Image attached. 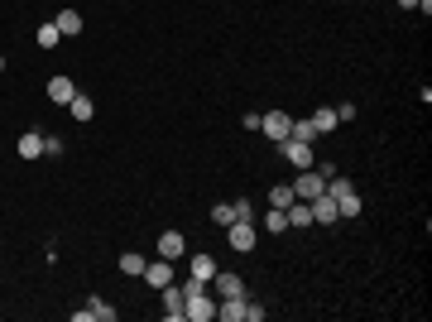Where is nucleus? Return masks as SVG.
Segmentation results:
<instances>
[{
  "instance_id": "obj_1",
  "label": "nucleus",
  "mask_w": 432,
  "mask_h": 322,
  "mask_svg": "<svg viewBox=\"0 0 432 322\" xmlns=\"http://www.w3.org/2000/svg\"><path fill=\"white\" fill-rule=\"evenodd\" d=\"M293 188V197H303V202H312L317 192H326V178L317 173V168H298V178L288 183Z\"/></svg>"
},
{
  "instance_id": "obj_2",
  "label": "nucleus",
  "mask_w": 432,
  "mask_h": 322,
  "mask_svg": "<svg viewBox=\"0 0 432 322\" xmlns=\"http://www.w3.org/2000/svg\"><path fill=\"white\" fill-rule=\"evenodd\" d=\"M260 130L269 135L274 144H284V140L293 135V116H284V111H269V116H260Z\"/></svg>"
},
{
  "instance_id": "obj_3",
  "label": "nucleus",
  "mask_w": 432,
  "mask_h": 322,
  "mask_svg": "<svg viewBox=\"0 0 432 322\" xmlns=\"http://www.w3.org/2000/svg\"><path fill=\"white\" fill-rule=\"evenodd\" d=\"M183 318H192V322H212V318H216V298H207L202 289H197V294H188V303H183Z\"/></svg>"
},
{
  "instance_id": "obj_4",
  "label": "nucleus",
  "mask_w": 432,
  "mask_h": 322,
  "mask_svg": "<svg viewBox=\"0 0 432 322\" xmlns=\"http://www.w3.org/2000/svg\"><path fill=\"white\" fill-rule=\"evenodd\" d=\"M159 294H163V318H168V322H188V318H183V303H188V289H178V284H163Z\"/></svg>"
},
{
  "instance_id": "obj_5",
  "label": "nucleus",
  "mask_w": 432,
  "mask_h": 322,
  "mask_svg": "<svg viewBox=\"0 0 432 322\" xmlns=\"http://www.w3.org/2000/svg\"><path fill=\"white\" fill-rule=\"evenodd\" d=\"M307 207H312V221H317V226H331V221H341V212H336V197H331V192H317Z\"/></svg>"
},
{
  "instance_id": "obj_6",
  "label": "nucleus",
  "mask_w": 432,
  "mask_h": 322,
  "mask_svg": "<svg viewBox=\"0 0 432 322\" xmlns=\"http://www.w3.org/2000/svg\"><path fill=\"white\" fill-rule=\"evenodd\" d=\"M212 289H216V298H245L241 274H226V269H216V274H212Z\"/></svg>"
},
{
  "instance_id": "obj_7",
  "label": "nucleus",
  "mask_w": 432,
  "mask_h": 322,
  "mask_svg": "<svg viewBox=\"0 0 432 322\" xmlns=\"http://www.w3.org/2000/svg\"><path fill=\"white\" fill-rule=\"evenodd\" d=\"M139 279H144V284H149V289H163V284H173V260H154V265H144V274H139Z\"/></svg>"
},
{
  "instance_id": "obj_8",
  "label": "nucleus",
  "mask_w": 432,
  "mask_h": 322,
  "mask_svg": "<svg viewBox=\"0 0 432 322\" xmlns=\"http://www.w3.org/2000/svg\"><path fill=\"white\" fill-rule=\"evenodd\" d=\"M226 236H231V250H255V221H231V231H226Z\"/></svg>"
},
{
  "instance_id": "obj_9",
  "label": "nucleus",
  "mask_w": 432,
  "mask_h": 322,
  "mask_svg": "<svg viewBox=\"0 0 432 322\" xmlns=\"http://www.w3.org/2000/svg\"><path fill=\"white\" fill-rule=\"evenodd\" d=\"M284 159L293 163V168H312V149H307V140H284Z\"/></svg>"
},
{
  "instance_id": "obj_10",
  "label": "nucleus",
  "mask_w": 432,
  "mask_h": 322,
  "mask_svg": "<svg viewBox=\"0 0 432 322\" xmlns=\"http://www.w3.org/2000/svg\"><path fill=\"white\" fill-rule=\"evenodd\" d=\"M15 154H20V159H39V154H44V135L25 130V135H20V144H15Z\"/></svg>"
},
{
  "instance_id": "obj_11",
  "label": "nucleus",
  "mask_w": 432,
  "mask_h": 322,
  "mask_svg": "<svg viewBox=\"0 0 432 322\" xmlns=\"http://www.w3.org/2000/svg\"><path fill=\"white\" fill-rule=\"evenodd\" d=\"M72 97H77V87H72V78H53V82H49V101H53V106H68Z\"/></svg>"
},
{
  "instance_id": "obj_12",
  "label": "nucleus",
  "mask_w": 432,
  "mask_h": 322,
  "mask_svg": "<svg viewBox=\"0 0 432 322\" xmlns=\"http://www.w3.org/2000/svg\"><path fill=\"white\" fill-rule=\"evenodd\" d=\"M183 250H188L183 231H163V236H159V255H163V260H178Z\"/></svg>"
},
{
  "instance_id": "obj_13",
  "label": "nucleus",
  "mask_w": 432,
  "mask_h": 322,
  "mask_svg": "<svg viewBox=\"0 0 432 322\" xmlns=\"http://www.w3.org/2000/svg\"><path fill=\"white\" fill-rule=\"evenodd\" d=\"M284 216H288V226H298V231H303V226H312V207H307L303 197H293V202L284 207Z\"/></svg>"
},
{
  "instance_id": "obj_14",
  "label": "nucleus",
  "mask_w": 432,
  "mask_h": 322,
  "mask_svg": "<svg viewBox=\"0 0 432 322\" xmlns=\"http://www.w3.org/2000/svg\"><path fill=\"white\" fill-rule=\"evenodd\" d=\"M53 25H58V34H63V39H77V34H82V15H77V10H58Z\"/></svg>"
},
{
  "instance_id": "obj_15",
  "label": "nucleus",
  "mask_w": 432,
  "mask_h": 322,
  "mask_svg": "<svg viewBox=\"0 0 432 322\" xmlns=\"http://www.w3.org/2000/svg\"><path fill=\"white\" fill-rule=\"evenodd\" d=\"M216 318L221 322H245V298H221V303H216Z\"/></svg>"
},
{
  "instance_id": "obj_16",
  "label": "nucleus",
  "mask_w": 432,
  "mask_h": 322,
  "mask_svg": "<svg viewBox=\"0 0 432 322\" xmlns=\"http://www.w3.org/2000/svg\"><path fill=\"white\" fill-rule=\"evenodd\" d=\"M68 116H72V120H91V116H96V101H91L87 92H77V97L68 101Z\"/></svg>"
},
{
  "instance_id": "obj_17",
  "label": "nucleus",
  "mask_w": 432,
  "mask_h": 322,
  "mask_svg": "<svg viewBox=\"0 0 432 322\" xmlns=\"http://www.w3.org/2000/svg\"><path fill=\"white\" fill-rule=\"evenodd\" d=\"M307 120L317 125V135H331V130H336V125H341V120H336V106H322V111H312Z\"/></svg>"
},
{
  "instance_id": "obj_18",
  "label": "nucleus",
  "mask_w": 432,
  "mask_h": 322,
  "mask_svg": "<svg viewBox=\"0 0 432 322\" xmlns=\"http://www.w3.org/2000/svg\"><path fill=\"white\" fill-rule=\"evenodd\" d=\"M212 274H216V260H212V255H192V279L212 284Z\"/></svg>"
},
{
  "instance_id": "obj_19",
  "label": "nucleus",
  "mask_w": 432,
  "mask_h": 322,
  "mask_svg": "<svg viewBox=\"0 0 432 322\" xmlns=\"http://www.w3.org/2000/svg\"><path fill=\"white\" fill-rule=\"evenodd\" d=\"M144 265H149V260H144L139 250H125V255H120V274H144Z\"/></svg>"
},
{
  "instance_id": "obj_20",
  "label": "nucleus",
  "mask_w": 432,
  "mask_h": 322,
  "mask_svg": "<svg viewBox=\"0 0 432 322\" xmlns=\"http://www.w3.org/2000/svg\"><path fill=\"white\" fill-rule=\"evenodd\" d=\"M87 313H91L96 322H115V308H110V303H101V298H91V303H87Z\"/></svg>"
},
{
  "instance_id": "obj_21",
  "label": "nucleus",
  "mask_w": 432,
  "mask_h": 322,
  "mask_svg": "<svg viewBox=\"0 0 432 322\" xmlns=\"http://www.w3.org/2000/svg\"><path fill=\"white\" fill-rule=\"evenodd\" d=\"M288 140H307V144H312V140H317V125L303 116V120H293V135H288Z\"/></svg>"
},
{
  "instance_id": "obj_22",
  "label": "nucleus",
  "mask_w": 432,
  "mask_h": 322,
  "mask_svg": "<svg viewBox=\"0 0 432 322\" xmlns=\"http://www.w3.org/2000/svg\"><path fill=\"white\" fill-rule=\"evenodd\" d=\"M212 221H216V226H231V221H236V207H231V202H216V207H212Z\"/></svg>"
},
{
  "instance_id": "obj_23",
  "label": "nucleus",
  "mask_w": 432,
  "mask_h": 322,
  "mask_svg": "<svg viewBox=\"0 0 432 322\" xmlns=\"http://www.w3.org/2000/svg\"><path fill=\"white\" fill-rule=\"evenodd\" d=\"M58 39H63L58 25H39V49H58Z\"/></svg>"
},
{
  "instance_id": "obj_24",
  "label": "nucleus",
  "mask_w": 432,
  "mask_h": 322,
  "mask_svg": "<svg viewBox=\"0 0 432 322\" xmlns=\"http://www.w3.org/2000/svg\"><path fill=\"white\" fill-rule=\"evenodd\" d=\"M265 231H288V216L279 212V207H269L265 212Z\"/></svg>"
},
{
  "instance_id": "obj_25",
  "label": "nucleus",
  "mask_w": 432,
  "mask_h": 322,
  "mask_svg": "<svg viewBox=\"0 0 432 322\" xmlns=\"http://www.w3.org/2000/svg\"><path fill=\"white\" fill-rule=\"evenodd\" d=\"M288 202H293V188H288V183H284V188H274V192H269V207H279V212H284Z\"/></svg>"
},
{
  "instance_id": "obj_26",
  "label": "nucleus",
  "mask_w": 432,
  "mask_h": 322,
  "mask_svg": "<svg viewBox=\"0 0 432 322\" xmlns=\"http://www.w3.org/2000/svg\"><path fill=\"white\" fill-rule=\"evenodd\" d=\"M245 322H265V308H260V303H250V298H245Z\"/></svg>"
},
{
  "instance_id": "obj_27",
  "label": "nucleus",
  "mask_w": 432,
  "mask_h": 322,
  "mask_svg": "<svg viewBox=\"0 0 432 322\" xmlns=\"http://www.w3.org/2000/svg\"><path fill=\"white\" fill-rule=\"evenodd\" d=\"M231 207H236V221H250V216H255V207H250V202H231Z\"/></svg>"
},
{
  "instance_id": "obj_28",
  "label": "nucleus",
  "mask_w": 432,
  "mask_h": 322,
  "mask_svg": "<svg viewBox=\"0 0 432 322\" xmlns=\"http://www.w3.org/2000/svg\"><path fill=\"white\" fill-rule=\"evenodd\" d=\"M399 5H404V10H418V5H423V0H399Z\"/></svg>"
},
{
  "instance_id": "obj_29",
  "label": "nucleus",
  "mask_w": 432,
  "mask_h": 322,
  "mask_svg": "<svg viewBox=\"0 0 432 322\" xmlns=\"http://www.w3.org/2000/svg\"><path fill=\"white\" fill-rule=\"evenodd\" d=\"M0 73H5V54H0Z\"/></svg>"
}]
</instances>
